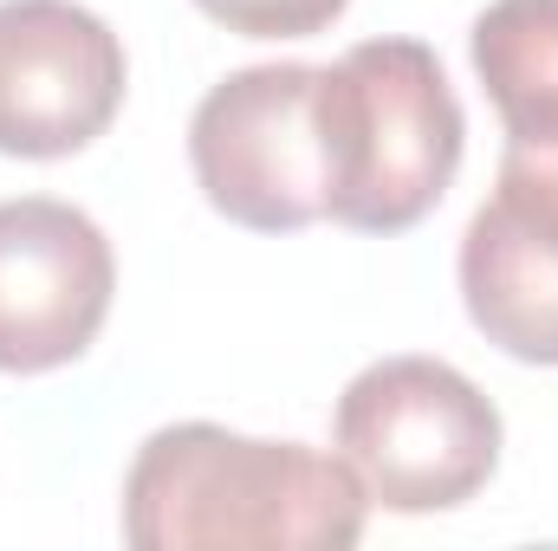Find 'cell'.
I'll return each instance as SVG.
<instances>
[{
	"mask_svg": "<svg viewBox=\"0 0 558 551\" xmlns=\"http://www.w3.org/2000/svg\"><path fill=\"white\" fill-rule=\"evenodd\" d=\"M325 221L351 234H410L461 175L468 118L422 39H357L318 65Z\"/></svg>",
	"mask_w": 558,
	"mask_h": 551,
	"instance_id": "obj_2",
	"label": "cell"
},
{
	"mask_svg": "<svg viewBox=\"0 0 558 551\" xmlns=\"http://www.w3.org/2000/svg\"><path fill=\"white\" fill-rule=\"evenodd\" d=\"M195 7L241 39H312L331 20H344L351 0H195Z\"/></svg>",
	"mask_w": 558,
	"mask_h": 551,
	"instance_id": "obj_9",
	"label": "cell"
},
{
	"mask_svg": "<svg viewBox=\"0 0 558 551\" xmlns=\"http://www.w3.org/2000/svg\"><path fill=\"white\" fill-rule=\"evenodd\" d=\"M371 493L344 454L169 421L124 474V539L137 551H351Z\"/></svg>",
	"mask_w": 558,
	"mask_h": 551,
	"instance_id": "obj_1",
	"label": "cell"
},
{
	"mask_svg": "<svg viewBox=\"0 0 558 551\" xmlns=\"http://www.w3.org/2000/svg\"><path fill=\"white\" fill-rule=\"evenodd\" d=\"M468 325L513 364L558 370V228L487 195L461 234Z\"/></svg>",
	"mask_w": 558,
	"mask_h": 551,
	"instance_id": "obj_7",
	"label": "cell"
},
{
	"mask_svg": "<svg viewBox=\"0 0 558 551\" xmlns=\"http://www.w3.org/2000/svg\"><path fill=\"white\" fill-rule=\"evenodd\" d=\"M131 59L78 0H0V156L65 162L124 111Z\"/></svg>",
	"mask_w": 558,
	"mask_h": 551,
	"instance_id": "obj_5",
	"label": "cell"
},
{
	"mask_svg": "<svg viewBox=\"0 0 558 551\" xmlns=\"http://www.w3.org/2000/svg\"><path fill=\"white\" fill-rule=\"evenodd\" d=\"M331 448L364 480L371 506L416 519L468 506L494 480L507 421L468 370L403 351L364 364L344 383L331 409Z\"/></svg>",
	"mask_w": 558,
	"mask_h": 551,
	"instance_id": "obj_3",
	"label": "cell"
},
{
	"mask_svg": "<svg viewBox=\"0 0 558 551\" xmlns=\"http://www.w3.org/2000/svg\"><path fill=\"white\" fill-rule=\"evenodd\" d=\"M468 59L507 137H558V0H487Z\"/></svg>",
	"mask_w": 558,
	"mask_h": 551,
	"instance_id": "obj_8",
	"label": "cell"
},
{
	"mask_svg": "<svg viewBox=\"0 0 558 551\" xmlns=\"http://www.w3.org/2000/svg\"><path fill=\"white\" fill-rule=\"evenodd\" d=\"M118 298L105 228L59 195L0 201V377H52L78 364Z\"/></svg>",
	"mask_w": 558,
	"mask_h": 551,
	"instance_id": "obj_6",
	"label": "cell"
},
{
	"mask_svg": "<svg viewBox=\"0 0 558 551\" xmlns=\"http://www.w3.org/2000/svg\"><path fill=\"white\" fill-rule=\"evenodd\" d=\"M189 169L202 201L247 234H299L325 221L318 65H241L189 118Z\"/></svg>",
	"mask_w": 558,
	"mask_h": 551,
	"instance_id": "obj_4",
	"label": "cell"
}]
</instances>
